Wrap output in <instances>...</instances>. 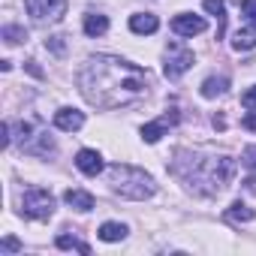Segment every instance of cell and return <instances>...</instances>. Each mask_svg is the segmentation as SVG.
Segmentation results:
<instances>
[{
	"instance_id": "cell-7",
	"label": "cell",
	"mask_w": 256,
	"mask_h": 256,
	"mask_svg": "<svg viewBox=\"0 0 256 256\" xmlns=\"http://www.w3.org/2000/svg\"><path fill=\"white\" fill-rule=\"evenodd\" d=\"M175 124H178V112L169 108L163 118H157V120H151V124L142 126V139H145L148 145H154V142H160V136L169 130V126H175Z\"/></svg>"
},
{
	"instance_id": "cell-13",
	"label": "cell",
	"mask_w": 256,
	"mask_h": 256,
	"mask_svg": "<svg viewBox=\"0 0 256 256\" xmlns=\"http://www.w3.org/2000/svg\"><path fill=\"white\" fill-rule=\"evenodd\" d=\"M226 90H229V78H226V76H211V78L202 82V96H205V100H217V96H223Z\"/></svg>"
},
{
	"instance_id": "cell-20",
	"label": "cell",
	"mask_w": 256,
	"mask_h": 256,
	"mask_svg": "<svg viewBox=\"0 0 256 256\" xmlns=\"http://www.w3.org/2000/svg\"><path fill=\"white\" fill-rule=\"evenodd\" d=\"M4 40H6L10 46H16V42L28 40V30H24V28H16V24H6V28H4Z\"/></svg>"
},
{
	"instance_id": "cell-25",
	"label": "cell",
	"mask_w": 256,
	"mask_h": 256,
	"mask_svg": "<svg viewBox=\"0 0 256 256\" xmlns=\"http://www.w3.org/2000/svg\"><path fill=\"white\" fill-rule=\"evenodd\" d=\"M0 250H4V253H16V250H22V244H18L16 238H4V244H0Z\"/></svg>"
},
{
	"instance_id": "cell-26",
	"label": "cell",
	"mask_w": 256,
	"mask_h": 256,
	"mask_svg": "<svg viewBox=\"0 0 256 256\" xmlns=\"http://www.w3.org/2000/svg\"><path fill=\"white\" fill-rule=\"evenodd\" d=\"M241 126H244V130H253V133H256V112L244 114V118H241Z\"/></svg>"
},
{
	"instance_id": "cell-5",
	"label": "cell",
	"mask_w": 256,
	"mask_h": 256,
	"mask_svg": "<svg viewBox=\"0 0 256 256\" xmlns=\"http://www.w3.org/2000/svg\"><path fill=\"white\" fill-rule=\"evenodd\" d=\"M24 10L40 24H54L66 16V0H24Z\"/></svg>"
},
{
	"instance_id": "cell-16",
	"label": "cell",
	"mask_w": 256,
	"mask_h": 256,
	"mask_svg": "<svg viewBox=\"0 0 256 256\" xmlns=\"http://www.w3.org/2000/svg\"><path fill=\"white\" fill-rule=\"evenodd\" d=\"M126 232H130V229H126L124 223H102L96 235H100L102 241H108V244H112V241H124V238H126Z\"/></svg>"
},
{
	"instance_id": "cell-24",
	"label": "cell",
	"mask_w": 256,
	"mask_h": 256,
	"mask_svg": "<svg viewBox=\"0 0 256 256\" xmlns=\"http://www.w3.org/2000/svg\"><path fill=\"white\" fill-rule=\"evenodd\" d=\"M241 12H244L250 22H256V0H244V4H241Z\"/></svg>"
},
{
	"instance_id": "cell-8",
	"label": "cell",
	"mask_w": 256,
	"mask_h": 256,
	"mask_svg": "<svg viewBox=\"0 0 256 256\" xmlns=\"http://www.w3.org/2000/svg\"><path fill=\"white\" fill-rule=\"evenodd\" d=\"M205 18L202 16H175L172 18V30L178 34V36H199V34H205Z\"/></svg>"
},
{
	"instance_id": "cell-1",
	"label": "cell",
	"mask_w": 256,
	"mask_h": 256,
	"mask_svg": "<svg viewBox=\"0 0 256 256\" xmlns=\"http://www.w3.org/2000/svg\"><path fill=\"white\" fill-rule=\"evenodd\" d=\"M78 88L84 100L96 108H120L148 94V72L124 58L96 54L78 72Z\"/></svg>"
},
{
	"instance_id": "cell-19",
	"label": "cell",
	"mask_w": 256,
	"mask_h": 256,
	"mask_svg": "<svg viewBox=\"0 0 256 256\" xmlns=\"http://www.w3.org/2000/svg\"><path fill=\"white\" fill-rule=\"evenodd\" d=\"M226 220H235V223L244 220L247 223V220H253V208H247L244 202H232V208L226 211Z\"/></svg>"
},
{
	"instance_id": "cell-4",
	"label": "cell",
	"mask_w": 256,
	"mask_h": 256,
	"mask_svg": "<svg viewBox=\"0 0 256 256\" xmlns=\"http://www.w3.org/2000/svg\"><path fill=\"white\" fill-rule=\"evenodd\" d=\"M22 214L30 220H48L54 214V196L42 187H30L22 199Z\"/></svg>"
},
{
	"instance_id": "cell-27",
	"label": "cell",
	"mask_w": 256,
	"mask_h": 256,
	"mask_svg": "<svg viewBox=\"0 0 256 256\" xmlns=\"http://www.w3.org/2000/svg\"><path fill=\"white\" fill-rule=\"evenodd\" d=\"M28 70H30V72H34V76H36V78H42V70H40V66H36V64H34V60H28Z\"/></svg>"
},
{
	"instance_id": "cell-12",
	"label": "cell",
	"mask_w": 256,
	"mask_h": 256,
	"mask_svg": "<svg viewBox=\"0 0 256 256\" xmlns=\"http://www.w3.org/2000/svg\"><path fill=\"white\" fill-rule=\"evenodd\" d=\"M157 28H160V22H157V16H151V12H136V16H130V30H133V34L151 36V34H157Z\"/></svg>"
},
{
	"instance_id": "cell-21",
	"label": "cell",
	"mask_w": 256,
	"mask_h": 256,
	"mask_svg": "<svg viewBox=\"0 0 256 256\" xmlns=\"http://www.w3.org/2000/svg\"><path fill=\"white\" fill-rule=\"evenodd\" d=\"M241 163H244L247 169H256V145H247V148L241 151Z\"/></svg>"
},
{
	"instance_id": "cell-11",
	"label": "cell",
	"mask_w": 256,
	"mask_h": 256,
	"mask_svg": "<svg viewBox=\"0 0 256 256\" xmlns=\"http://www.w3.org/2000/svg\"><path fill=\"white\" fill-rule=\"evenodd\" d=\"M232 48H235V52H250V48H256V22H250V24H244V28H238V30L232 34Z\"/></svg>"
},
{
	"instance_id": "cell-17",
	"label": "cell",
	"mask_w": 256,
	"mask_h": 256,
	"mask_svg": "<svg viewBox=\"0 0 256 256\" xmlns=\"http://www.w3.org/2000/svg\"><path fill=\"white\" fill-rule=\"evenodd\" d=\"M58 250H78V253H90V244H84V241H78V238H72V235H58Z\"/></svg>"
},
{
	"instance_id": "cell-18",
	"label": "cell",
	"mask_w": 256,
	"mask_h": 256,
	"mask_svg": "<svg viewBox=\"0 0 256 256\" xmlns=\"http://www.w3.org/2000/svg\"><path fill=\"white\" fill-rule=\"evenodd\" d=\"M205 10L211 16H217V40L223 36V22H226V6H223V0H205Z\"/></svg>"
},
{
	"instance_id": "cell-14",
	"label": "cell",
	"mask_w": 256,
	"mask_h": 256,
	"mask_svg": "<svg viewBox=\"0 0 256 256\" xmlns=\"http://www.w3.org/2000/svg\"><path fill=\"white\" fill-rule=\"evenodd\" d=\"M64 202L70 208H76V211H90L94 208V196L88 190H66L64 193Z\"/></svg>"
},
{
	"instance_id": "cell-6",
	"label": "cell",
	"mask_w": 256,
	"mask_h": 256,
	"mask_svg": "<svg viewBox=\"0 0 256 256\" xmlns=\"http://www.w3.org/2000/svg\"><path fill=\"white\" fill-rule=\"evenodd\" d=\"M190 66H193V52L184 48V46H178V42H169V48H166V64H163L166 78L175 82V78H181Z\"/></svg>"
},
{
	"instance_id": "cell-3",
	"label": "cell",
	"mask_w": 256,
	"mask_h": 256,
	"mask_svg": "<svg viewBox=\"0 0 256 256\" xmlns=\"http://www.w3.org/2000/svg\"><path fill=\"white\" fill-rule=\"evenodd\" d=\"M108 184H112V190L120 193L124 199H136V202L151 199L154 190H157V187H154V178H151L148 172H142V169H136V166H126V163L108 166Z\"/></svg>"
},
{
	"instance_id": "cell-2",
	"label": "cell",
	"mask_w": 256,
	"mask_h": 256,
	"mask_svg": "<svg viewBox=\"0 0 256 256\" xmlns=\"http://www.w3.org/2000/svg\"><path fill=\"white\" fill-rule=\"evenodd\" d=\"M172 172L190 184V190H196L199 196H214L220 190L229 187V181L235 178V160L232 157H202L193 151H178Z\"/></svg>"
},
{
	"instance_id": "cell-22",
	"label": "cell",
	"mask_w": 256,
	"mask_h": 256,
	"mask_svg": "<svg viewBox=\"0 0 256 256\" xmlns=\"http://www.w3.org/2000/svg\"><path fill=\"white\" fill-rule=\"evenodd\" d=\"M46 48H52L54 54H64V52H66V46H64V36H52V40L46 42Z\"/></svg>"
},
{
	"instance_id": "cell-9",
	"label": "cell",
	"mask_w": 256,
	"mask_h": 256,
	"mask_svg": "<svg viewBox=\"0 0 256 256\" xmlns=\"http://www.w3.org/2000/svg\"><path fill=\"white\" fill-rule=\"evenodd\" d=\"M54 126H58V130H66V133L82 130V126H84V114L78 108H58L54 112Z\"/></svg>"
},
{
	"instance_id": "cell-10",
	"label": "cell",
	"mask_w": 256,
	"mask_h": 256,
	"mask_svg": "<svg viewBox=\"0 0 256 256\" xmlns=\"http://www.w3.org/2000/svg\"><path fill=\"white\" fill-rule=\"evenodd\" d=\"M76 166H78V172H84V175H90V178H94V175H100V172H102V166H106V163H102V157H100L96 151L84 148V151H78V154H76Z\"/></svg>"
},
{
	"instance_id": "cell-23",
	"label": "cell",
	"mask_w": 256,
	"mask_h": 256,
	"mask_svg": "<svg viewBox=\"0 0 256 256\" xmlns=\"http://www.w3.org/2000/svg\"><path fill=\"white\" fill-rule=\"evenodd\" d=\"M241 106L244 108H256V88H250V90L241 94Z\"/></svg>"
},
{
	"instance_id": "cell-15",
	"label": "cell",
	"mask_w": 256,
	"mask_h": 256,
	"mask_svg": "<svg viewBox=\"0 0 256 256\" xmlns=\"http://www.w3.org/2000/svg\"><path fill=\"white\" fill-rule=\"evenodd\" d=\"M106 30H108V18L106 16H100V12L84 16V34L88 36H102Z\"/></svg>"
}]
</instances>
